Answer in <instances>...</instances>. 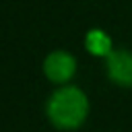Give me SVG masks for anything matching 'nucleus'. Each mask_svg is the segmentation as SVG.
<instances>
[{"mask_svg": "<svg viewBox=\"0 0 132 132\" xmlns=\"http://www.w3.org/2000/svg\"><path fill=\"white\" fill-rule=\"evenodd\" d=\"M47 120L58 130H76L89 116V99L82 89L64 85L56 89L45 103Z\"/></svg>", "mask_w": 132, "mask_h": 132, "instance_id": "f257e3e1", "label": "nucleus"}, {"mask_svg": "<svg viewBox=\"0 0 132 132\" xmlns=\"http://www.w3.org/2000/svg\"><path fill=\"white\" fill-rule=\"evenodd\" d=\"M76 72V60L72 54L64 52V50H56L50 52L43 60V74L47 80L56 82V85H66Z\"/></svg>", "mask_w": 132, "mask_h": 132, "instance_id": "f03ea898", "label": "nucleus"}, {"mask_svg": "<svg viewBox=\"0 0 132 132\" xmlns=\"http://www.w3.org/2000/svg\"><path fill=\"white\" fill-rule=\"evenodd\" d=\"M107 76L118 87H132V52L113 50L105 58Z\"/></svg>", "mask_w": 132, "mask_h": 132, "instance_id": "7ed1b4c3", "label": "nucleus"}, {"mask_svg": "<svg viewBox=\"0 0 132 132\" xmlns=\"http://www.w3.org/2000/svg\"><path fill=\"white\" fill-rule=\"evenodd\" d=\"M85 45H87V50L93 54V56H109L113 50H111V39L103 33V31H99V29H93V31H89L87 33V39H85Z\"/></svg>", "mask_w": 132, "mask_h": 132, "instance_id": "20e7f679", "label": "nucleus"}]
</instances>
